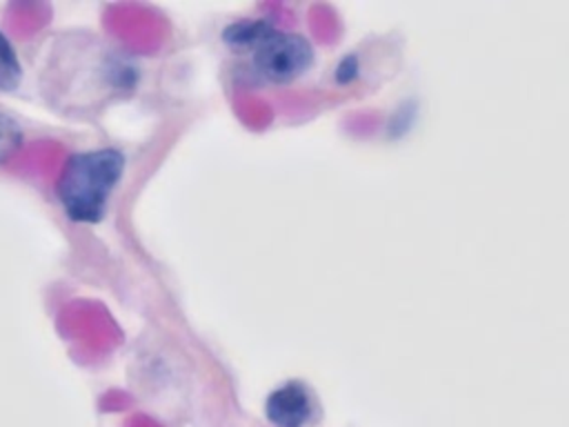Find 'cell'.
Segmentation results:
<instances>
[{"instance_id":"obj_1","label":"cell","mask_w":569,"mask_h":427,"mask_svg":"<svg viewBox=\"0 0 569 427\" xmlns=\"http://www.w3.org/2000/svg\"><path fill=\"white\" fill-rule=\"evenodd\" d=\"M142 80L140 60L91 31L60 33L42 67V96L71 118H96L129 100Z\"/></svg>"},{"instance_id":"obj_2","label":"cell","mask_w":569,"mask_h":427,"mask_svg":"<svg viewBox=\"0 0 569 427\" xmlns=\"http://www.w3.org/2000/svg\"><path fill=\"white\" fill-rule=\"evenodd\" d=\"M124 171L127 153L113 145L69 153L53 187L67 220L76 225L102 222Z\"/></svg>"},{"instance_id":"obj_7","label":"cell","mask_w":569,"mask_h":427,"mask_svg":"<svg viewBox=\"0 0 569 427\" xmlns=\"http://www.w3.org/2000/svg\"><path fill=\"white\" fill-rule=\"evenodd\" d=\"M24 76L20 56L13 47V42L4 36L0 29V93H11L20 87Z\"/></svg>"},{"instance_id":"obj_3","label":"cell","mask_w":569,"mask_h":427,"mask_svg":"<svg viewBox=\"0 0 569 427\" xmlns=\"http://www.w3.org/2000/svg\"><path fill=\"white\" fill-rule=\"evenodd\" d=\"M316 64V44L302 31L273 24L253 47L233 58V71L249 85L287 87Z\"/></svg>"},{"instance_id":"obj_4","label":"cell","mask_w":569,"mask_h":427,"mask_svg":"<svg viewBox=\"0 0 569 427\" xmlns=\"http://www.w3.org/2000/svg\"><path fill=\"white\" fill-rule=\"evenodd\" d=\"M262 411L273 427H309L318 414V400L305 380L289 378L267 394Z\"/></svg>"},{"instance_id":"obj_8","label":"cell","mask_w":569,"mask_h":427,"mask_svg":"<svg viewBox=\"0 0 569 427\" xmlns=\"http://www.w3.org/2000/svg\"><path fill=\"white\" fill-rule=\"evenodd\" d=\"M24 142V131L20 122L0 109V165H4Z\"/></svg>"},{"instance_id":"obj_6","label":"cell","mask_w":569,"mask_h":427,"mask_svg":"<svg viewBox=\"0 0 569 427\" xmlns=\"http://www.w3.org/2000/svg\"><path fill=\"white\" fill-rule=\"evenodd\" d=\"M369 76V62L365 58V49L356 47L345 51L327 71V80L333 89H351L365 82Z\"/></svg>"},{"instance_id":"obj_5","label":"cell","mask_w":569,"mask_h":427,"mask_svg":"<svg viewBox=\"0 0 569 427\" xmlns=\"http://www.w3.org/2000/svg\"><path fill=\"white\" fill-rule=\"evenodd\" d=\"M273 24L276 22L271 18H264V16L236 18V20H229L220 29V42L236 58V56L244 53L249 47H253Z\"/></svg>"}]
</instances>
